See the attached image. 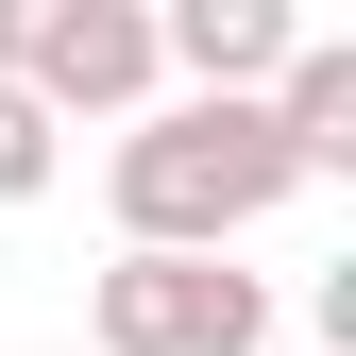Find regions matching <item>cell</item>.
<instances>
[{
    "instance_id": "1",
    "label": "cell",
    "mask_w": 356,
    "mask_h": 356,
    "mask_svg": "<svg viewBox=\"0 0 356 356\" xmlns=\"http://www.w3.org/2000/svg\"><path fill=\"white\" fill-rule=\"evenodd\" d=\"M102 187H119V254H220L238 220H272L305 170L272 136V102H170V119H136V136L102 153Z\"/></svg>"
},
{
    "instance_id": "2",
    "label": "cell",
    "mask_w": 356,
    "mask_h": 356,
    "mask_svg": "<svg viewBox=\"0 0 356 356\" xmlns=\"http://www.w3.org/2000/svg\"><path fill=\"white\" fill-rule=\"evenodd\" d=\"M85 323H102V356H254L272 305H254V272H220V254H119L85 289Z\"/></svg>"
},
{
    "instance_id": "3",
    "label": "cell",
    "mask_w": 356,
    "mask_h": 356,
    "mask_svg": "<svg viewBox=\"0 0 356 356\" xmlns=\"http://www.w3.org/2000/svg\"><path fill=\"white\" fill-rule=\"evenodd\" d=\"M0 85H34V102H136L153 85V17L136 0H0Z\"/></svg>"
},
{
    "instance_id": "4",
    "label": "cell",
    "mask_w": 356,
    "mask_h": 356,
    "mask_svg": "<svg viewBox=\"0 0 356 356\" xmlns=\"http://www.w3.org/2000/svg\"><path fill=\"white\" fill-rule=\"evenodd\" d=\"M153 68H187L204 102H272L289 17H272V0H187V17H153Z\"/></svg>"
},
{
    "instance_id": "5",
    "label": "cell",
    "mask_w": 356,
    "mask_h": 356,
    "mask_svg": "<svg viewBox=\"0 0 356 356\" xmlns=\"http://www.w3.org/2000/svg\"><path fill=\"white\" fill-rule=\"evenodd\" d=\"M272 136H289V170H356V51L339 34L272 68Z\"/></svg>"
},
{
    "instance_id": "6",
    "label": "cell",
    "mask_w": 356,
    "mask_h": 356,
    "mask_svg": "<svg viewBox=\"0 0 356 356\" xmlns=\"http://www.w3.org/2000/svg\"><path fill=\"white\" fill-rule=\"evenodd\" d=\"M34 187H51V102L0 85V204H34Z\"/></svg>"
}]
</instances>
